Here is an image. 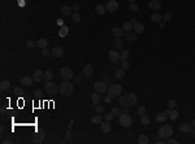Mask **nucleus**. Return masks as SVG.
Masks as SVG:
<instances>
[{"instance_id": "45", "label": "nucleus", "mask_w": 195, "mask_h": 144, "mask_svg": "<svg viewBox=\"0 0 195 144\" xmlns=\"http://www.w3.org/2000/svg\"><path fill=\"white\" fill-rule=\"evenodd\" d=\"M37 46V42H34V40H31V39H29L28 42H26V47L28 48H33V47H35Z\"/></svg>"}, {"instance_id": "16", "label": "nucleus", "mask_w": 195, "mask_h": 144, "mask_svg": "<svg viewBox=\"0 0 195 144\" xmlns=\"http://www.w3.org/2000/svg\"><path fill=\"white\" fill-rule=\"evenodd\" d=\"M108 58H109L112 62H116L120 60V53L116 52L115 49H113V51H109V52H108Z\"/></svg>"}, {"instance_id": "18", "label": "nucleus", "mask_w": 195, "mask_h": 144, "mask_svg": "<svg viewBox=\"0 0 195 144\" xmlns=\"http://www.w3.org/2000/svg\"><path fill=\"white\" fill-rule=\"evenodd\" d=\"M169 118V114L167 113V112H164V113H157L156 114V122H160V123H163V122H165V121Z\"/></svg>"}, {"instance_id": "25", "label": "nucleus", "mask_w": 195, "mask_h": 144, "mask_svg": "<svg viewBox=\"0 0 195 144\" xmlns=\"http://www.w3.org/2000/svg\"><path fill=\"white\" fill-rule=\"evenodd\" d=\"M69 34V27H68L67 25H63L60 27V31H59V37L60 38H65Z\"/></svg>"}, {"instance_id": "12", "label": "nucleus", "mask_w": 195, "mask_h": 144, "mask_svg": "<svg viewBox=\"0 0 195 144\" xmlns=\"http://www.w3.org/2000/svg\"><path fill=\"white\" fill-rule=\"evenodd\" d=\"M137 35L138 34L135 33V31H126L125 33V40L128 42V43H134L135 40H137Z\"/></svg>"}, {"instance_id": "20", "label": "nucleus", "mask_w": 195, "mask_h": 144, "mask_svg": "<svg viewBox=\"0 0 195 144\" xmlns=\"http://www.w3.org/2000/svg\"><path fill=\"white\" fill-rule=\"evenodd\" d=\"M148 7L152 10H159L160 8H161V3H160L159 0H151V1H150V4H148Z\"/></svg>"}, {"instance_id": "30", "label": "nucleus", "mask_w": 195, "mask_h": 144, "mask_svg": "<svg viewBox=\"0 0 195 144\" xmlns=\"http://www.w3.org/2000/svg\"><path fill=\"white\" fill-rule=\"evenodd\" d=\"M11 87V82L8 79H1V82H0V90L1 91H7V90Z\"/></svg>"}, {"instance_id": "21", "label": "nucleus", "mask_w": 195, "mask_h": 144, "mask_svg": "<svg viewBox=\"0 0 195 144\" xmlns=\"http://www.w3.org/2000/svg\"><path fill=\"white\" fill-rule=\"evenodd\" d=\"M133 30H134L137 34H143L146 29H144V25H143V24L135 22V24H134V27H133Z\"/></svg>"}, {"instance_id": "11", "label": "nucleus", "mask_w": 195, "mask_h": 144, "mask_svg": "<svg viewBox=\"0 0 195 144\" xmlns=\"http://www.w3.org/2000/svg\"><path fill=\"white\" fill-rule=\"evenodd\" d=\"M33 82H34V78H33V75H25V77H22L21 79H20V84L21 86H24V87H30L31 84H33Z\"/></svg>"}, {"instance_id": "27", "label": "nucleus", "mask_w": 195, "mask_h": 144, "mask_svg": "<svg viewBox=\"0 0 195 144\" xmlns=\"http://www.w3.org/2000/svg\"><path fill=\"white\" fill-rule=\"evenodd\" d=\"M95 12H96L98 14L103 16L104 13L107 12V9H105V5H103V4H96V5H95Z\"/></svg>"}, {"instance_id": "5", "label": "nucleus", "mask_w": 195, "mask_h": 144, "mask_svg": "<svg viewBox=\"0 0 195 144\" xmlns=\"http://www.w3.org/2000/svg\"><path fill=\"white\" fill-rule=\"evenodd\" d=\"M107 92L111 98H117V96H120V94H122V87L120 84H117V83H115V84H111L108 87Z\"/></svg>"}, {"instance_id": "19", "label": "nucleus", "mask_w": 195, "mask_h": 144, "mask_svg": "<svg viewBox=\"0 0 195 144\" xmlns=\"http://www.w3.org/2000/svg\"><path fill=\"white\" fill-rule=\"evenodd\" d=\"M133 27H134V22L131 21V20L130 21H125L124 24H122V30L125 31V33L126 31H131L133 30Z\"/></svg>"}, {"instance_id": "47", "label": "nucleus", "mask_w": 195, "mask_h": 144, "mask_svg": "<svg viewBox=\"0 0 195 144\" xmlns=\"http://www.w3.org/2000/svg\"><path fill=\"white\" fill-rule=\"evenodd\" d=\"M138 9H139V7H138L135 3L130 4V10H133V12H138Z\"/></svg>"}, {"instance_id": "7", "label": "nucleus", "mask_w": 195, "mask_h": 144, "mask_svg": "<svg viewBox=\"0 0 195 144\" xmlns=\"http://www.w3.org/2000/svg\"><path fill=\"white\" fill-rule=\"evenodd\" d=\"M119 121H120V125L122 126V127H129V126L131 125V117L129 116V113H122L121 116L119 117Z\"/></svg>"}, {"instance_id": "48", "label": "nucleus", "mask_w": 195, "mask_h": 144, "mask_svg": "<svg viewBox=\"0 0 195 144\" xmlns=\"http://www.w3.org/2000/svg\"><path fill=\"white\" fill-rule=\"evenodd\" d=\"M171 18H172V14H171V13H165V14L163 16V20H164V22L171 21Z\"/></svg>"}, {"instance_id": "14", "label": "nucleus", "mask_w": 195, "mask_h": 144, "mask_svg": "<svg viewBox=\"0 0 195 144\" xmlns=\"http://www.w3.org/2000/svg\"><path fill=\"white\" fill-rule=\"evenodd\" d=\"M33 78H34V82H38V83H39L42 79H44V71H42L40 69L35 70L33 73Z\"/></svg>"}, {"instance_id": "6", "label": "nucleus", "mask_w": 195, "mask_h": 144, "mask_svg": "<svg viewBox=\"0 0 195 144\" xmlns=\"http://www.w3.org/2000/svg\"><path fill=\"white\" fill-rule=\"evenodd\" d=\"M60 77L63 78L64 81H70L72 78L74 77L73 70H72L70 67H67V66L61 67V69H60Z\"/></svg>"}, {"instance_id": "23", "label": "nucleus", "mask_w": 195, "mask_h": 144, "mask_svg": "<svg viewBox=\"0 0 195 144\" xmlns=\"http://www.w3.org/2000/svg\"><path fill=\"white\" fill-rule=\"evenodd\" d=\"M72 10H73V8H70V7H68V5H64L60 8V12L63 13V16H72L73 14Z\"/></svg>"}, {"instance_id": "43", "label": "nucleus", "mask_w": 195, "mask_h": 144, "mask_svg": "<svg viewBox=\"0 0 195 144\" xmlns=\"http://www.w3.org/2000/svg\"><path fill=\"white\" fill-rule=\"evenodd\" d=\"M13 92H14L16 95H18V96H21V95H24V94H25V91H24V88H22V87H16V88L13 90Z\"/></svg>"}, {"instance_id": "51", "label": "nucleus", "mask_w": 195, "mask_h": 144, "mask_svg": "<svg viewBox=\"0 0 195 144\" xmlns=\"http://www.w3.org/2000/svg\"><path fill=\"white\" fill-rule=\"evenodd\" d=\"M113 113L112 112H111V113H108V114H105V116H104V118H105V121H112V118H113Z\"/></svg>"}, {"instance_id": "41", "label": "nucleus", "mask_w": 195, "mask_h": 144, "mask_svg": "<svg viewBox=\"0 0 195 144\" xmlns=\"http://www.w3.org/2000/svg\"><path fill=\"white\" fill-rule=\"evenodd\" d=\"M176 107H177V101L174 100V99L168 101V108H169V109H176Z\"/></svg>"}, {"instance_id": "34", "label": "nucleus", "mask_w": 195, "mask_h": 144, "mask_svg": "<svg viewBox=\"0 0 195 144\" xmlns=\"http://www.w3.org/2000/svg\"><path fill=\"white\" fill-rule=\"evenodd\" d=\"M138 143L139 144H147L150 141V139H148V136L147 135H144V134H140L139 136H138Z\"/></svg>"}, {"instance_id": "4", "label": "nucleus", "mask_w": 195, "mask_h": 144, "mask_svg": "<svg viewBox=\"0 0 195 144\" xmlns=\"http://www.w3.org/2000/svg\"><path fill=\"white\" fill-rule=\"evenodd\" d=\"M43 88H44L46 94H48V95H56V94L60 91V87L56 86L52 81H47V82L44 83V87H43Z\"/></svg>"}, {"instance_id": "44", "label": "nucleus", "mask_w": 195, "mask_h": 144, "mask_svg": "<svg viewBox=\"0 0 195 144\" xmlns=\"http://www.w3.org/2000/svg\"><path fill=\"white\" fill-rule=\"evenodd\" d=\"M42 55L44 56V57H49V56H52V51H49V49H47V48H43Z\"/></svg>"}, {"instance_id": "46", "label": "nucleus", "mask_w": 195, "mask_h": 144, "mask_svg": "<svg viewBox=\"0 0 195 144\" xmlns=\"http://www.w3.org/2000/svg\"><path fill=\"white\" fill-rule=\"evenodd\" d=\"M101 81H103V82L105 83L107 86H111V84H112V79H111L109 77H105V75H104V77L101 78Z\"/></svg>"}, {"instance_id": "8", "label": "nucleus", "mask_w": 195, "mask_h": 144, "mask_svg": "<svg viewBox=\"0 0 195 144\" xmlns=\"http://www.w3.org/2000/svg\"><path fill=\"white\" fill-rule=\"evenodd\" d=\"M44 136H46L44 131H43L42 129H37L35 134L33 135V143H35V144H40L43 140H44Z\"/></svg>"}, {"instance_id": "59", "label": "nucleus", "mask_w": 195, "mask_h": 144, "mask_svg": "<svg viewBox=\"0 0 195 144\" xmlns=\"http://www.w3.org/2000/svg\"><path fill=\"white\" fill-rule=\"evenodd\" d=\"M191 127H192V129H195V120L191 122Z\"/></svg>"}, {"instance_id": "1", "label": "nucleus", "mask_w": 195, "mask_h": 144, "mask_svg": "<svg viewBox=\"0 0 195 144\" xmlns=\"http://www.w3.org/2000/svg\"><path fill=\"white\" fill-rule=\"evenodd\" d=\"M137 101H138V98L135 94H126V95H122L121 98H120V104L124 108L134 107V105L137 104Z\"/></svg>"}, {"instance_id": "49", "label": "nucleus", "mask_w": 195, "mask_h": 144, "mask_svg": "<svg viewBox=\"0 0 195 144\" xmlns=\"http://www.w3.org/2000/svg\"><path fill=\"white\" fill-rule=\"evenodd\" d=\"M146 112H147V109H146V107H139L138 108V113L142 116V114H146Z\"/></svg>"}, {"instance_id": "54", "label": "nucleus", "mask_w": 195, "mask_h": 144, "mask_svg": "<svg viewBox=\"0 0 195 144\" xmlns=\"http://www.w3.org/2000/svg\"><path fill=\"white\" fill-rule=\"evenodd\" d=\"M72 8H73V10H74V12H78V10L81 9V7H79V4H74V5L72 7Z\"/></svg>"}, {"instance_id": "60", "label": "nucleus", "mask_w": 195, "mask_h": 144, "mask_svg": "<svg viewBox=\"0 0 195 144\" xmlns=\"http://www.w3.org/2000/svg\"><path fill=\"white\" fill-rule=\"evenodd\" d=\"M190 134H191V135H195V129H191V131H190Z\"/></svg>"}, {"instance_id": "40", "label": "nucleus", "mask_w": 195, "mask_h": 144, "mask_svg": "<svg viewBox=\"0 0 195 144\" xmlns=\"http://www.w3.org/2000/svg\"><path fill=\"white\" fill-rule=\"evenodd\" d=\"M52 78H53V74H52V71H49V70H47V71H44V81H52Z\"/></svg>"}, {"instance_id": "35", "label": "nucleus", "mask_w": 195, "mask_h": 144, "mask_svg": "<svg viewBox=\"0 0 195 144\" xmlns=\"http://www.w3.org/2000/svg\"><path fill=\"white\" fill-rule=\"evenodd\" d=\"M91 122H92V123H95V125H100V123L103 122V120H101V116H100L99 113L95 114V116L91 118Z\"/></svg>"}, {"instance_id": "38", "label": "nucleus", "mask_w": 195, "mask_h": 144, "mask_svg": "<svg viewBox=\"0 0 195 144\" xmlns=\"http://www.w3.org/2000/svg\"><path fill=\"white\" fill-rule=\"evenodd\" d=\"M129 56H130V52L128 49H122V52L120 53V60H128Z\"/></svg>"}, {"instance_id": "13", "label": "nucleus", "mask_w": 195, "mask_h": 144, "mask_svg": "<svg viewBox=\"0 0 195 144\" xmlns=\"http://www.w3.org/2000/svg\"><path fill=\"white\" fill-rule=\"evenodd\" d=\"M92 74H94V66H92L91 64H86L85 66H83V75L90 78Z\"/></svg>"}, {"instance_id": "10", "label": "nucleus", "mask_w": 195, "mask_h": 144, "mask_svg": "<svg viewBox=\"0 0 195 144\" xmlns=\"http://www.w3.org/2000/svg\"><path fill=\"white\" fill-rule=\"evenodd\" d=\"M94 87H95V91H98L99 94H104V92L108 91V86L103 82V81H98V82L94 84Z\"/></svg>"}, {"instance_id": "22", "label": "nucleus", "mask_w": 195, "mask_h": 144, "mask_svg": "<svg viewBox=\"0 0 195 144\" xmlns=\"http://www.w3.org/2000/svg\"><path fill=\"white\" fill-rule=\"evenodd\" d=\"M100 100H101V98H100V95H99V92H98V91L92 92V94H91V101H92V104L98 105L99 103H100Z\"/></svg>"}, {"instance_id": "9", "label": "nucleus", "mask_w": 195, "mask_h": 144, "mask_svg": "<svg viewBox=\"0 0 195 144\" xmlns=\"http://www.w3.org/2000/svg\"><path fill=\"white\" fill-rule=\"evenodd\" d=\"M119 7H120V4L117 0H109V1L105 4V9H107L108 12L113 13V12H116V10H119Z\"/></svg>"}, {"instance_id": "37", "label": "nucleus", "mask_w": 195, "mask_h": 144, "mask_svg": "<svg viewBox=\"0 0 195 144\" xmlns=\"http://www.w3.org/2000/svg\"><path fill=\"white\" fill-rule=\"evenodd\" d=\"M150 122H151V120H150V117L147 114H142L140 116V123L142 125H150Z\"/></svg>"}, {"instance_id": "42", "label": "nucleus", "mask_w": 195, "mask_h": 144, "mask_svg": "<svg viewBox=\"0 0 195 144\" xmlns=\"http://www.w3.org/2000/svg\"><path fill=\"white\" fill-rule=\"evenodd\" d=\"M95 111H96V113L101 114V113H104V111H105V108H104L103 105L98 104V105H95Z\"/></svg>"}, {"instance_id": "26", "label": "nucleus", "mask_w": 195, "mask_h": 144, "mask_svg": "<svg viewBox=\"0 0 195 144\" xmlns=\"http://www.w3.org/2000/svg\"><path fill=\"white\" fill-rule=\"evenodd\" d=\"M47 46H48V42H47V39H44V38H40V39L37 40V47L40 49L43 48H47Z\"/></svg>"}, {"instance_id": "56", "label": "nucleus", "mask_w": 195, "mask_h": 144, "mask_svg": "<svg viewBox=\"0 0 195 144\" xmlns=\"http://www.w3.org/2000/svg\"><path fill=\"white\" fill-rule=\"evenodd\" d=\"M57 24L60 25V27H61V26H63V25H64V24H63V20H60V18L57 20Z\"/></svg>"}, {"instance_id": "55", "label": "nucleus", "mask_w": 195, "mask_h": 144, "mask_svg": "<svg viewBox=\"0 0 195 144\" xmlns=\"http://www.w3.org/2000/svg\"><path fill=\"white\" fill-rule=\"evenodd\" d=\"M34 94H35V96H40L42 91H40V90H35V92H34Z\"/></svg>"}, {"instance_id": "36", "label": "nucleus", "mask_w": 195, "mask_h": 144, "mask_svg": "<svg viewBox=\"0 0 195 144\" xmlns=\"http://www.w3.org/2000/svg\"><path fill=\"white\" fill-rule=\"evenodd\" d=\"M81 13L79 12H73V14H72V20H73V22H76V24H79L81 22Z\"/></svg>"}, {"instance_id": "2", "label": "nucleus", "mask_w": 195, "mask_h": 144, "mask_svg": "<svg viewBox=\"0 0 195 144\" xmlns=\"http://www.w3.org/2000/svg\"><path fill=\"white\" fill-rule=\"evenodd\" d=\"M74 92V84L70 81H64L60 84V94L63 96H70Z\"/></svg>"}, {"instance_id": "28", "label": "nucleus", "mask_w": 195, "mask_h": 144, "mask_svg": "<svg viewBox=\"0 0 195 144\" xmlns=\"http://www.w3.org/2000/svg\"><path fill=\"white\" fill-rule=\"evenodd\" d=\"M115 77H116V79H122V78L125 77V69H122V67L116 69V71H115Z\"/></svg>"}, {"instance_id": "61", "label": "nucleus", "mask_w": 195, "mask_h": 144, "mask_svg": "<svg viewBox=\"0 0 195 144\" xmlns=\"http://www.w3.org/2000/svg\"><path fill=\"white\" fill-rule=\"evenodd\" d=\"M134 1H135V0H129V3H130V4H131V3H134Z\"/></svg>"}, {"instance_id": "31", "label": "nucleus", "mask_w": 195, "mask_h": 144, "mask_svg": "<svg viewBox=\"0 0 195 144\" xmlns=\"http://www.w3.org/2000/svg\"><path fill=\"white\" fill-rule=\"evenodd\" d=\"M112 35H115L116 38H121L124 35V30L122 27H113L112 29Z\"/></svg>"}, {"instance_id": "15", "label": "nucleus", "mask_w": 195, "mask_h": 144, "mask_svg": "<svg viewBox=\"0 0 195 144\" xmlns=\"http://www.w3.org/2000/svg\"><path fill=\"white\" fill-rule=\"evenodd\" d=\"M51 51H52V56H53V57H57V58H60L61 56L64 55V49L61 48V47H59V46L53 47V48H52Z\"/></svg>"}, {"instance_id": "24", "label": "nucleus", "mask_w": 195, "mask_h": 144, "mask_svg": "<svg viewBox=\"0 0 195 144\" xmlns=\"http://www.w3.org/2000/svg\"><path fill=\"white\" fill-rule=\"evenodd\" d=\"M191 123H186V122H183V123H181L180 125V131L181 132H190L191 131Z\"/></svg>"}, {"instance_id": "29", "label": "nucleus", "mask_w": 195, "mask_h": 144, "mask_svg": "<svg viewBox=\"0 0 195 144\" xmlns=\"http://www.w3.org/2000/svg\"><path fill=\"white\" fill-rule=\"evenodd\" d=\"M122 46H124V42H122L121 38H116L113 40V48L115 49H122Z\"/></svg>"}, {"instance_id": "32", "label": "nucleus", "mask_w": 195, "mask_h": 144, "mask_svg": "<svg viewBox=\"0 0 195 144\" xmlns=\"http://www.w3.org/2000/svg\"><path fill=\"white\" fill-rule=\"evenodd\" d=\"M168 114H169V118H171L172 121H177L178 120V117H180V113H178L176 109H171Z\"/></svg>"}, {"instance_id": "3", "label": "nucleus", "mask_w": 195, "mask_h": 144, "mask_svg": "<svg viewBox=\"0 0 195 144\" xmlns=\"http://www.w3.org/2000/svg\"><path fill=\"white\" fill-rule=\"evenodd\" d=\"M157 135L159 138H163V139H168L171 138L173 135V127L171 125H163L157 131Z\"/></svg>"}, {"instance_id": "39", "label": "nucleus", "mask_w": 195, "mask_h": 144, "mask_svg": "<svg viewBox=\"0 0 195 144\" xmlns=\"http://www.w3.org/2000/svg\"><path fill=\"white\" fill-rule=\"evenodd\" d=\"M113 113V116L115 117H120L122 114V112H121V109H120V107H113L112 108V111H111Z\"/></svg>"}, {"instance_id": "57", "label": "nucleus", "mask_w": 195, "mask_h": 144, "mask_svg": "<svg viewBox=\"0 0 195 144\" xmlns=\"http://www.w3.org/2000/svg\"><path fill=\"white\" fill-rule=\"evenodd\" d=\"M164 25H165V22H163V21L159 22V26H160V27H164Z\"/></svg>"}, {"instance_id": "50", "label": "nucleus", "mask_w": 195, "mask_h": 144, "mask_svg": "<svg viewBox=\"0 0 195 144\" xmlns=\"http://www.w3.org/2000/svg\"><path fill=\"white\" fill-rule=\"evenodd\" d=\"M167 143L168 144H177L178 141H177V139H174V138H172V136H171V138L167 139Z\"/></svg>"}, {"instance_id": "53", "label": "nucleus", "mask_w": 195, "mask_h": 144, "mask_svg": "<svg viewBox=\"0 0 195 144\" xmlns=\"http://www.w3.org/2000/svg\"><path fill=\"white\" fill-rule=\"evenodd\" d=\"M81 82H82V77H81V75L74 77V83H81Z\"/></svg>"}, {"instance_id": "58", "label": "nucleus", "mask_w": 195, "mask_h": 144, "mask_svg": "<svg viewBox=\"0 0 195 144\" xmlns=\"http://www.w3.org/2000/svg\"><path fill=\"white\" fill-rule=\"evenodd\" d=\"M109 101H111V96H109V95H108V96H107V98H105V103H109Z\"/></svg>"}, {"instance_id": "33", "label": "nucleus", "mask_w": 195, "mask_h": 144, "mask_svg": "<svg viewBox=\"0 0 195 144\" xmlns=\"http://www.w3.org/2000/svg\"><path fill=\"white\" fill-rule=\"evenodd\" d=\"M161 20H163V16L160 14L159 12H155V13H152V14H151V21H152V22H157V24H159Z\"/></svg>"}, {"instance_id": "17", "label": "nucleus", "mask_w": 195, "mask_h": 144, "mask_svg": "<svg viewBox=\"0 0 195 144\" xmlns=\"http://www.w3.org/2000/svg\"><path fill=\"white\" fill-rule=\"evenodd\" d=\"M100 129L104 134H108L111 131V121H103L100 123Z\"/></svg>"}, {"instance_id": "52", "label": "nucleus", "mask_w": 195, "mask_h": 144, "mask_svg": "<svg viewBox=\"0 0 195 144\" xmlns=\"http://www.w3.org/2000/svg\"><path fill=\"white\" fill-rule=\"evenodd\" d=\"M121 65H122V69H128V67H129V62H128V60H122Z\"/></svg>"}]
</instances>
